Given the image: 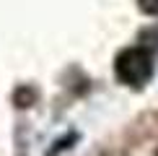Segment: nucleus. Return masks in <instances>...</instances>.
I'll return each instance as SVG.
<instances>
[{
	"label": "nucleus",
	"instance_id": "f257e3e1",
	"mask_svg": "<svg viewBox=\"0 0 158 156\" xmlns=\"http://www.w3.org/2000/svg\"><path fill=\"white\" fill-rule=\"evenodd\" d=\"M114 73L127 86H143L153 76V55L145 47H127L117 55Z\"/></svg>",
	"mask_w": 158,
	"mask_h": 156
},
{
	"label": "nucleus",
	"instance_id": "f03ea898",
	"mask_svg": "<svg viewBox=\"0 0 158 156\" xmlns=\"http://www.w3.org/2000/svg\"><path fill=\"white\" fill-rule=\"evenodd\" d=\"M140 3V8L145 11V13H150V16H158V0H137Z\"/></svg>",
	"mask_w": 158,
	"mask_h": 156
}]
</instances>
